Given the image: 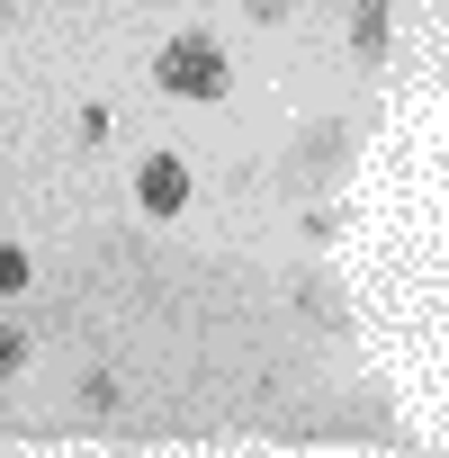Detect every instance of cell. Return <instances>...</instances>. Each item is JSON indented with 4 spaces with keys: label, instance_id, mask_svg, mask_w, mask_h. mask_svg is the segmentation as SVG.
I'll return each instance as SVG.
<instances>
[{
    "label": "cell",
    "instance_id": "obj_1",
    "mask_svg": "<svg viewBox=\"0 0 449 458\" xmlns=\"http://www.w3.org/2000/svg\"><path fill=\"white\" fill-rule=\"evenodd\" d=\"M153 81L171 90V99H224V81H234V72H224V46L216 37H171L162 55H153Z\"/></svg>",
    "mask_w": 449,
    "mask_h": 458
},
{
    "label": "cell",
    "instance_id": "obj_2",
    "mask_svg": "<svg viewBox=\"0 0 449 458\" xmlns=\"http://www.w3.org/2000/svg\"><path fill=\"white\" fill-rule=\"evenodd\" d=\"M135 198H144V216H180V207H189V162H180V153H144Z\"/></svg>",
    "mask_w": 449,
    "mask_h": 458
},
{
    "label": "cell",
    "instance_id": "obj_3",
    "mask_svg": "<svg viewBox=\"0 0 449 458\" xmlns=\"http://www.w3.org/2000/svg\"><path fill=\"white\" fill-rule=\"evenodd\" d=\"M351 55H360V64L386 55V0H360V19H351Z\"/></svg>",
    "mask_w": 449,
    "mask_h": 458
},
{
    "label": "cell",
    "instance_id": "obj_4",
    "mask_svg": "<svg viewBox=\"0 0 449 458\" xmlns=\"http://www.w3.org/2000/svg\"><path fill=\"white\" fill-rule=\"evenodd\" d=\"M19 360H28V333H19V324H0V377H10Z\"/></svg>",
    "mask_w": 449,
    "mask_h": 458
},
{
    "label": "cell",
    "instance_id": "obj_5",
    "mask_svg": "<svg viewBox=\"0 0 449 458\" xmlns=\"http://www.w3.org/2000/svg\"><path fill=\"white\" fill-rule=\"evenodd\" d=\"M0 288H28V252L19 243H0Z\"/></svg>",
    "mask_w": 449,
    "mask_h": 458
},
{
    "label": "cell",
    "instance_id": "obj_6",
    "mask_svg": "<svg viewBox=\"0 0 449 458\" xmlns=\"http://www.w3.org/2000/svg\"><path fill=\"white\" fill-rule=\"evenodd\" d=\"M10 19H19V0H0V28H10Z\"/></svg>",
    "mask_w": 449,
    "mask_h": 458
}]
</instances>
